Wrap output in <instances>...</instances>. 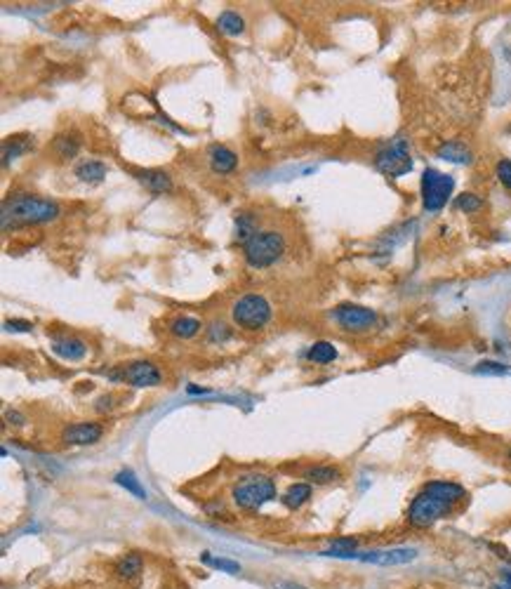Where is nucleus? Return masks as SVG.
<instances>
[{
	"mask_svg": "<svg viewBox=\"0 0 511 589\" xmlns=\"http://www.w3.org/2000/svg\"><path fill=\"white\" fill-rule=\"evenodd\" d=\"M283 255H285V236L274 229L257 231V234L243 245V257L252 269L274 267Z\"/></svg>",
	"mask_w": 511,
	"mask_h": 589,
	"instance_id": "20e7f679",
	"label": "nucleus"
},
{
	"mask_svg": "<svg viewBox=\"0 0 511 589\" xmlns=\"http://www.w3.org/2000/svg\"><path fill=\"white\" fill-rule=\"evenodd\" d=\"M133 175H135V180L142 184V187H146V191L156 193V196L172 191V177H170L165 170H156V168H151V170H135Z\"/></svg>",
	"mask_w": 511,
	"mask_h": 589,
	"instance_id": "ddd939ff",
	"label": "nucleus"
},
{
	"mask_svg": "<svg viewBox=\"0 0 511 589\" xmlns=\"http://www.w3.org/2000/svg\"><path fill=\"white\" fill-rule=\"evenodd\" d=\"M502 583H505V585H509V587H511V570H509V568H505V570H502Z\"/></svg>",
	"mask_w": 511,
	"mask_h": 589,
	"instance_id": "4c0bfd02",
	"label": "nucleus"
},
{
	"mask_svg": "<svg viewBox=\"0 0 511 589\" xmlns=\"http://www.w3.org/2000/svg\"><path fill=\"white\" fill-rule=\"evenodd\" d=\"M113 408V396L111 394H106V396H99L95 401V410L97 413H106V410H111Z\"/></svg>",
	"mask_w": 511,
	"mask_h": 589,
	"instance_id": "72a5a7b5",
	"label": "nucleus"
},
{
	"mask_svg": "<svg viewBox=\"0 0 511 589\" xmlns=\"http://www.w3.org/2000/svg\"><path fill=\"white\" fill-rule=\"evenodd\" d=\"M361 547L358 538H335L330 542V549L321 552L323 556H337V559H353Z\"/></svg>",
	"mask_w": 511,
	"mask_h": 589,
	"instance_id": "4be33fe9",
	"label": "nucleus"
},
{
	"mask_svg": "<svg viewBox=\"0 0 511 589\" xmlns=\"http://www.w3.org/2000/svg\"><path fill=\"white\" fill-rule=\"evenodd\" d=\"M332 321H335L344 332H353V335H363V332H370L379 325V314L375 309L351 304V302H344V304L335 307L332 312Z\"/></svg>",
	"mask_w": 511,
	"mask_h": 589,
	"instance_id": "1a4fd4ad",
	"label": "nucleus"
},
{
	"mask_svg": "<svg viewBox=\"0 0 511 589\" xmlns=\"http://www.w3.org/2000/svg\"><path fill=\"white\" fill-rule=\"evenodd\" d=\"M83 146V137L76 130H66L52 142V151L59 160H73Z\"/></svg>",
	"mask_w": 511,
	"mask_h": 589,
	"instance_id": "dca6fc26",
	"label": "nucleus"
},
{
	"mask_svg": "<svg viewBox=\"0 0 511 589\" xmlns=\"http://www.w3.org/2000/svg\"><path fill=\"white\" fill-rule=\"evenodd\" d=\"M59 203H54L50 198L33 196V193H12L3 203V229L50 224L59 220Z\"/></svg>",
	"mask_w": 511,
	"mask_h": 589,
	"instance_id": "f257e3e1",
	"label": "nucleus"
},
{
	"mask_svg": "<svg viewBox=\"0 0 511 589\" xmlns=\"http://www.w3.org/2000/svg\"><path fill=\"white\" fill-rule=\"evenodd\" d=\"M31 149V137L17 135V137H7L3 142V163L7 165L12 158H19L21 153H26Z\"/></svg>",
	"mask_w": 511,
	"mask_h": 589,
	"instance_id": "bb28decb",
	"label": "nucleus"
},
{
	"mask_svg": "<svg viewBox=\"0 0 511 589\" xmlns=\"http://www.w3.org/2000/svg\"><path fill=\"white\" fill-rule=\"evenodd\" d=\"M375 168L382 175L391 177H403L413 170V156H410V146L408 139L403 137H393L391 142H386L382 149L375 153Z\"/></svg>",
	"mask_w": 511,
	"mask_h": 589,
	"instance_id": "0eeeda50",
	"label": "nucleus"
},
{
	"mask_svg": "<svg viewBox=\"0 0 511 589\" xmlns=\"http://www.w3.org/2000/svg\"><path fill=\"white\" fill-rule=\"evenodd\" d=\"M31 328H33V323H31V321H24V319L5 321V330H10V332H29Z\"/></svg>",
	"mask_w": 511,
	"mask_h": 589,
	"instance_id": "473e14b6",
	"label": "nucleus"
},
{
	"mask_svg": "<svg viewBox=\"0 0 511 589\" xmlns=\"http://www.w3.org/2000/svg\"><path fill=\"white\" fill-rule=\"evenodd\" d=\"M50 347H52V352L59 356V359L71 361V363L83 361L85 356H88V352H90L88 342H85V339L78 337V335H71V332H61V335H52Z\"/></svg>",
	"mask_w": 511,
	"mask_h": 589,
	"instance_id": "f8f14e48",
	"label": "nucleus"
},
{
	"mask_svg": "<svg viewBox=\"0 0 511 589\" xmlns=\"http://www.w3.org/2000/svg\"><path fill=\"white\" fill-rule=\"evenodd\" d=\"M205 335H207V342L210 344H227L234 332H231V328L224 321H212L205 328Z\"/></svg>",
	"mask_w": 511,
	"mask_h": 589,
	"instance_id": "c85d7f7f",
	"label": "nucleus"
},
{
	"mask_svg": "<svg viewBox=\"0 0 511 589\" xmlns=\"http://www.w3.org/2000/svg\"><path fill=\"white\" fill-rule=\"evenodd\" d=\"M481 205H483V200L478 196H474V193H462V196H458V200H455V208L462 210V212H467V215L481 210Z\"/></svg>",
	"mask_w": 511,
	"mask_h": 589,
	"instance_id": "c756f323",
	"label": "nucleus"
},
{
	"mask_svg": "<svg viewBox=\"0 0 511 589\" xmlns=\"http://www.w3.org/2000/svg\"><path fill=\"white\" fill-rule=\"evenodd\" d=\"M5 422L7 424H17V427H19V424H24V415H21L19 410H7V413H5Z\"/></svg>",
	"mask_w": 511,
	"mask_h": 589,
	"instance_id": "f704fd0d",
	"label": "nucleus"
},
{
	"mask_svg": "<svg viewBox=\"0 0 511 589\" xmlns=\"http://www.w3.org/2000/svg\"><path fill=\"white\" fill-rule=\"evenodd\" d=\"M217 29L227 36H241L245 31V19L236 10H224L220 17H217Z\"/></svg>",
	"mask_w": 511,
	"mask_h": 589,
	"instance_id": "b1692460",
	"label": "nucleus"
},
{
	"mask_svg": "<svg viewBox=\"0 0 511 589\" xmlns=\"http://www.w3.org/2000/svg\"><path fill=\"white\" fill-rule=\"evenodd\" d=\"M509 462H511V451H509Z\"/></svg>",
	"mask_w": 511,
	"mask_h": 589,
	"instance_id": "ea45409f",
	"label": "nucleus"
},
{
	"mask_svg": "<svg viewBox=\"0 0 511 589\" xmlns=\"http://www.w3.org/2000/svg\"><path fill=\"white\" fill-rule=\"evenodd\" d=\"M311 498H314V486L306 483V481H297V483H290L288 488H285V493L281 495V502L288 509L297 511V509L304 507Z\"/></svg>",
	"mask_w": 511,
	"mask_h": 589,
	"instance_id": "6ab92c4d",
	"label": "nucleus"
},
{
	"mask_svg": "<svg viewBox=\"0 0 511 589\" xmlns=\"http://www.w3.org/2000/svg\"><path fill=\"white\" fill-rule=\"evenodd\" d=\"M257 217H254L252 212H238L236 215V229H234V234H236V241H241L243 245L250 241V238L257 234Z\"/></svg>",
	"mask_w": 511,
	"mask_h": 589,
	"instance_id": "393cba45",
	"label": "nucleus"
},
{
	"mask_svg": "<svg viewBox=\"0 0 511 589\" xmlns=\"http://www.w3.org/2000/svg\"><path fill=\"white\" fill-rule=\"evenodd\" d=\"M420 552L415 547H386V549H368V552H356L353 559L361 563H373V565H384V568H391V565H406L413 563Z\"/></svg>",
	"mask_w": 511,
	"mask_h": 589,
	"instance_id": "9d476101",
	"label": "nucleus"
},
{
	"mask_svg": "<svg viewBox=\"0 0 511 589\" xmlns=\"http://www.w3.org/2000/svg\"><path fill=\"white\" fill-rule=\"evenodd\" d=\"M231 500L243 511H259L264 505L276 500V483L267 474H245L231 486Z\"/></svg>",
	"mask_w": 511,
	"mask_h": 589,
	"instance_id": "7ed1b4c3",
	"label": "nucleus"
},
{
	"mask_svg": "<svg viewBox=\"0 0 511 589\" xmlns=\"http://www.w3.org/2000/svg\"><path fill=\"white\" fill-rule=\"evenodd\" d=\"M200 330H203V323H200L196 316H187V314L175 316V319L167 323V332L175 339H191L196 337Z\"/></svg>",
	"mask_w": 511,
	"mask_h": 589,
	"instance_id": "aec40b11",
	"label": "nucleus"
},
{
	"mask_svg": "<svg viewBox=\"0 0 511 589\" xmlns=\"http://www.w3.org/2000/svg\"><path fill=\"white\" fill-rule=\"evenodd\" d=\"M474 373H478V375H505V373H509V368L500 361H481L474 368Z\"/></svg>",
	"mask_w": 511,
	"mask_h": 589,
	"instance_id": "7c9ffc66",
	"label": "nucleus"
},
{
	"mask_svg": "<svg viewBox=\"0 0 511 589\" xmlns=\"http://www.w3.org/2000/svg\"><path fill=\"white\" fill-rule=\"evenodd\" d=\"M207 163H210L212 173L217 175H229L234 173L236 165H238V156L236 151H231L229 146L224 144H212L210 149H207Z\"/></svg>",
	"mask_w": 511,
	"mask_h": 589,
	"instance_id": "4468645a",
	"label": "nucleus"
},
{
	"mask_svg": "<svg viewBox=\"0 0 511 589\" xmlns=\"http://www.w3.org/2000/svg\"><path fill=\"white\" fill-rule=\"evenodd\" d=\"M495 589H511L509 585H505V583H500V585H495Z\"/></svg>",
	"mask_w": 511,
	"mask_h": 589,
	"instance_id": "58836bf2",
	"label": "nucleus"
},
{
	"mask_svg": "<svg viewBox=\"0 0 511 589\" xmlns=\"http://www.w3.org/2000/svg\"><path fill=\"white\" fill-rule=\"evenodd\" d=\"M108 173L106 163L97 160V158H88L76 165V177L83 182V184H99L104 182V177Z\"/></svg>",
	"mask_w": 511,
	"mask_h": 589,
	"instance_id": "412c9836",
	"label": "nucleus"
},
{
	"mask_svg": "<svg viewBox=\"0 0 511 589\" xmlns=\"http://www.w3.org/2000/svg\"><path fill=\"white\" fill-rule=\"evenodd\" d=\"M113 481L118 483L120 488H125L128 493H133L135 498H139V500H146V498H149V495H146V491H144L142 481H139L137 474H135L133 469H120L118 474L113 476Z\"/></svg>",
	"mask_w": 511,
	"mask_h": 589,
	"instance_id": "a878e982",
	"label": "nucleus"
},
{
	"mask_svg": "<svg viewBox=\"0 0 511 589\" xmlns=\"http://www.w3.org/2000/svg\"><path fill=\"white\" fill-rule=\"evenodd\" d=\"M436 156L443 158L448 163H458V165H469V163H474V153L464 142L460 139H450V142H443L436 149Z\"/></svg>",
	"mask_w": 511,
	"mask_h": 589,
	"instance_id": "a211bd4d",
	"label": "nucleus"
},
{
	"mask_svg": "<svg viewBox=\"0 0 511 589\" xmlns=\"http://www.w3.org/2000/svg\"><path fill=\"white\" fill-rule=\"evenodd\" d=\"M420 191H422V205L427 212H438L443 210L450 200L453 191H455V177L440 173L436 168H427L422 173V182H420Z\"/></svg>",
	"mask_w": 511,
	"mask_h": 589,
	"instance_id": "423d86ee",
	"label": "nucleus"
},
{
	"mask_svg": "<svg viewBox=\"0 0 511 589\" xmlns=\"http://www.w3.org/2000/svg\"><path fill=\"white\" fill-rule=\"evenodd\" d=\"M102 422H71L61 429L59 439L64 446H95L104 439Z\"/></svg>",
	"mask_w": 511,
	"mask_h": 589,
	"instance_id": "9b49d317",
	"label": "nucleus"
},
{
	"mask_svg": "<svg viewBox=\"0 0 511 589\" xmlns=\"http://www.w3.org/2000/svg\"><path fill=\"white\" fill-rule=\"evenodd\" d=\"M106 377L111 382H123L130 386H137V389H146V386H160L162 373L160 368L153 361H130L123 363L111 373H106Z\"/></svg>",
	"mask_w": 511,
	"mask_h": 589,
	"instance_id": "6e6552de",
	"label": "nucleus"
},
{
	"mask_svg": "<svg viewBox=\"0 0 511 589\" xmlns=\"http://www.w3.org/2000/svg\"><path fill=\"white\" fill-rule=\"evenodd\" d=\"M271 316H274V309H271L269 299L264 294H257V292L241 294V297L231 304V319H234V323L243 330L267 328Z\"/></svg>",
	"mask_w": 511,
	"mask_h": 589,
	"instance_id": "39448f33",
	"label": "nucleus"
},
{
	"mask_svg": "<svg viewBox=\"0 0 511 589\" xmlns=\"http://www.w3.org/2000/svg\"><path fill=\"white\" fill-rule=\"evenodd\" d=\"M276 589H306V587H301L297 583H278Z\"/></svg>",
	"mask_w": 511,
	"mask_h": 589,
	"instance_id": "e433bc0d",
	"label": "nucleus"
},
{
	"mask_svg": "<svg viewBox=\"0 0 511 589\" xmlns=\"http://www.w3.org/2000/svg\"><path fill=\"white\" fill-rule=\"evenodd\" d=\"M144 573V559L135 552L123 554L118 561L113 563V575L123 580V583H133Z\"/></svg>",
	"mask_w": 511,
	"mask_h": 589,
	"instance_id": "f3484780",
	"label": "nucleus"
},
{
	"mask_svg": "<svg viewBox=\"0 0 511 589\" xmlns=\"http://www.w3.org/2000/svg\"><path fill=\"white\" fill-rule=\"evenodd\" d=\"M453 514H455V507L450 502H445L440 495L433 493L429 486H422V491L410 500L406 511V523L415 531H427Z\"/></svg>",
	"mask_w": 511,
	"mask_h": 589,
	"instance_id": "f03ea898",
	"label": "nucleus"
},
{
	"mask_svg": "<svg viewBox=\"0 0 511 589\" xmlns=\"http://www.w3.org/2000/svg\"><path fill=\"white\" fill-rule=\"evenodd\" d=\"M337 356L339 354H337L335 344L325 342V339H321V342H314L306 352V359L311 363H319V366H328V363L337 361Z\"/></svg>",
	"mask_w": 511,
	"mask_h": 589,
	"instance_id": "5701e85b",
	"label": "nucleus"
},
{
	"mask_svg": "<svg viewBox=\"0 0 511 589\" xmlns=\"http://www.w3.org/2000/svg\"><path fill=\"white\" fill-rule=\"evenodd\" d=\"M200 561H203L205 565H210V568H215V570L229 573V575H238V573H241V563H238V561L224 559V556H215L210 552L200 554Z\"/></svg>",
	"mask_w": 511,
	"mask_h": 589,
	"instance_id": "cd10ccee",
	"label": "nucleus"
},
{
	"mask_svg": "<svg viewBox=\"0 0 511 589\" xmlns=\"http://www.w3.org/2000/svg\"><path fill=\"white\" fill-rule=\"evenodd\" d=\"M187 394H189V396H207V394H210V389H205V386L189 384L187 386Z\"/></svg>",
	"mask_w": 511,
	"mask_h": 589,
	"instance_id": "c9c22d12",
	"label": "nucleus"
},
{
	"mask_svg": "<svg viewBox=\"0 0 511 589\" xmlns=\"http://www.w3.org/2000/svg\"><path fill=\"white\" fill-rule=\"evenodd\" d=\"M495 175H497V180L502 182V187L511 191V160L509 158H502L497 163V168H495Z\"/></svg>",
	"mask_w": 511,
	"mask_h": 589,
	"instance_id": "2f4dec72",
	"label": "nucleus"
},
{
	"mask_svg": "<svg viewBox=\"0 0 511 589\" xmlns=\"http://www.w3.org/2000/svg\"><path fill=\"white\" fill-rule=\"evenodd\" d=\"M344 471L335 467V464H309V467L301 471V478L311 486H330L335 481H342Z\"/></svg>",
	"mask_w": 511,
	"mask_h": 589,
	"instance_id": "2eb2a0df",
	"label": "nucleus"
}]
</instances>
